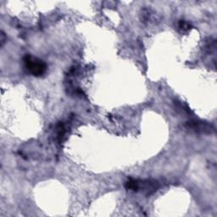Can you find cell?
<instances>
[{
	"mask_svg": "<svg viewBox=\"0 0 217 217\" xmlns=\"http://www.w3.org/2000/svg\"><path fill=\"white\" fill-rule=\"evenodd\" d=\"M23 61L29 72L32 73L35 77H40L43 75L47 70V65L42 60L32 57L30 54H27L24 57Z\"/></svg>",
	"mask_w": 217,
	"mask_h": 217,
	"instance_id": "1",
	"label": "cell"
},
{
	"mask_svg": "<svg viewBox=\"0 0 217 217\" xmlns=\"http://www.w3.org/2000/svg\"><path fill=\"white\" fill-rule=\"evenodd\" d=\"M178 27H179V29L181 30V32H188L190 29L192 28V26L190 25L189 23L187 22L185 20H181L179 21L178 23Z\"/></svg>",
	"mask_w": 217,
	"mask_h": 217,
	"instance_id": "2",
	"label": "cell"
},
{
	"mask_svg": "<svg viewBox=\"0 0 217 217\" xmlns=\"http://www.w3.org/2000/svg\"><path fill=\"white\" fill-rule=\"evenodd\" d=\"M57 129H58V137L59 139L60 140L62 137H63L64 134V126L62 123H59L57 127Z\"/></svg>",
	"mask_w": 217,
	"mask_h": 217,
	"instance_id": "3",
	"label": "cell"
}]
</instances>
